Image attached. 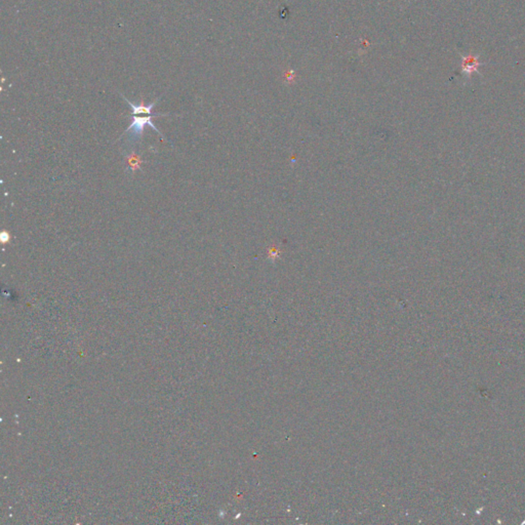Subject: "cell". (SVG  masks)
Returning a JSON list of instances; mask_svg holds the SVG:
<instances>
[{
  "label": "cell",
  "mask_w": 525,
  "mask_h": 525,
  "mask_svg": "<svg viewBox=\"0 0 525 525\" xmlns=\"http://www.w3.org/2000/svg\"><path fill=\"white\" fill-rule=\"evenodd\" d=\"M168 115H170V114H153V113L152 114H145V113L131 114V117L132 118V122L130 124V127L126 130V131H124L123 133L131 132L129 141L137 142V141L141 140L145 128L147 126H149L150 128H152L155 131H157L161 135L160 131L157 130V128L153 124L152 118L159 117V116H168Z\"/></svg>",
  "instance_id": "1"
},
{
  "label": "cell",
  "mask_w": 525,
  "mask_h": 525,
  "mask_svg": "<svg viewBox=\"0 0 525 525\" xmlns=\"http://www.w3.org/2000/svg\"><path fill=\"white\" fill-rule=\"evenodd\" d=\"M480 66L479 58L476 56H467L462 57L461 60V73H464L467 76H471V75L476 72L477 69Z\"/></svg>",
  "instance_id": "2"
},
{
  "label": "cell",
  "mask_w": 525,
  "mask_h": 525,
  "mask_svg": "<svg viewBox=\"0 0 525 525\" xmlns=\"http://www.w3.org/2000/svg\"><path fill=\"white\" fill-rule=\"evenodd\" d=\"M142 162L143 161L141 160V156L135 154L134 152H131V154L126 156V165L131 172L136 169H140Z\"/></svg>",
  "instance_id": "3"
},
{
  "label": "cell",
  "mask_w": 525,
  "mask_h": 525,
  "mask_svg": "<svg viewBox=\"0 0 525 525\" xmlns=\"http://www.w3.org/2000/svg\"><path fill=\"white\" fill-rule=\"evenodd\" d=\"M0 240H1V242L4 244L6 242H9L10 240V234L7 232V231H2L1 234H0Z\"/></svg>",
  "instance_id": "4"
}]
</instances>
